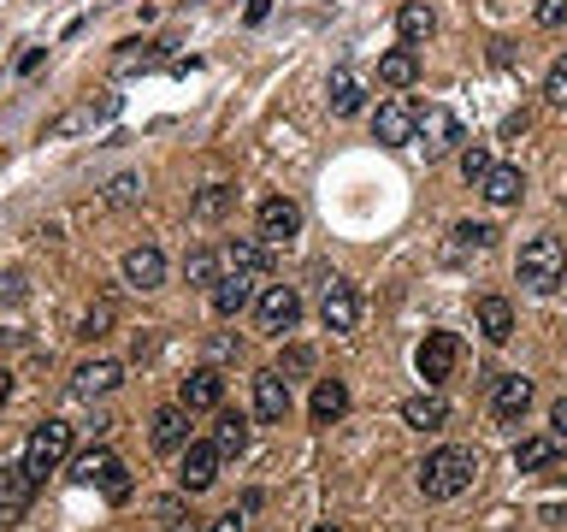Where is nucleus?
I'll return each instance as SVG.
<instances>
[{
    "instance_id": "29",
    "label": "nucleus",
    "mask_w": 567,
    "mask_h": 532,
    "mask_svg": "<svg viewBox=\"0 0 567 532\" xmlns=\"http://www.w3.org/2000/svg\"><path fill=\"white\" fill-rule=\"evenodd\" d=\"M213 443H219V456H243V450H248V415H237V408H219Z\"/></svg>"
},
{
    "instance_id": "7",
    "label": "nucleus",
    "mask_w": 567,
    "mask_h": 532,
    "mask_svg": "<svg viewBox=\"0 0 567 532\" xmlns=\"http://www.w3.org/2000/svg\"><path fill=\"white\" fill-rule=\"evenodd\" d=\"M420 131V106L414 101H379V113H372V136L384 142V149H408Z\"/></svg>"
},
{
    "instance_id": "4",
    "label": "nucleus",
    "mask_w": 567,
    "mask_h": 532,
    "mask_svg": "<svg viewBox=\"0 0 567 532\" xmlns=\"http://www.w3.org/2000/svg\"><path fill=\"white\" fill-rule=\"evenodd\" d=\"M420 149H425V160H437V154H450L455 142H467V131H461V119L450 113V106H420Z\"/></svg>"
},
{
    "instance_id": "31",
    "label": "nucleus",
    "mask_w": 567,
    "mask_h": 532,
    "mask_svg": "<svg viewBox=\"0 0 567 532\" xmlns=\"http://www.w3.org/2000/svg\"><path fill=\"white\" fill-rule=\"evenodd\" d=\"M230 202H237V190H230V184H207L202 195H195V219H225V213H230Z\"/></svg>"
},
{
    "instance_id": "30",
    "label": "nucleus",
    "mask_w": 567,
    "mask_h": 532,
    "mask_svg": "<svg viewBox=\"0 0 567 532\" xmlns=\"http://www.w3.org/2000/svg\"><path fill=\"white\" fill-rule=\"evenodd\" d=\"M184 284L213 290V284H219V255H213V248H189V255H184Z\"/></svg>"
},
{
    "instance_id": "25",
    "label": "nucleus",
    "mask_w": 567,
    "mask_h": 532,
    "mask_svg": "<svg viewBox=\"0 0 567 532\" xmlns=\"http://www.w3.org/2000/svg\"><path fill=\"white\" fill-rule=\"evenodd\" d=\"M326 101H331L337 119H354V113H361V101H367V89H361V78H354V71H331Z\"/></svg>"
},
{
    "instance_id": "2",
    "label": "nucleus",
    "mask_w": 567,
    "mask_h": 532,
    "mask_svg": "<svg viewBox=\"0 0 567 532\" xmlns=\"http://www.w3.org/2000/svg\"><path fill=\"white\" fill-rule=\"evenodd\" d=\"M514 273H520V284L532 296H549L561 284V273H567V248L556 243V237H526L520 243V260H514Z\"/></svg>"
},
{
    "instance_id": "45",
    "label": "nucleus",
    "mask_w": 567,
    "mask_h": 532,
    "mask_svg": "<svg viewBox=\"0 0 567 532\" xmlns=\"http://www.w3.org/2000/svg\"><path fill=\"white\" fill-rule=\"evenodd\" d=\"M313 532H343V526H337V521H319V526H313Z\"/></svg>"
},
{
    "instance_id": "10",
    "label": "nucleus",
    "mask_w": 567,
    "mask_h": 532,
    "mask_svg": "<svg viewBox=\"0 0 567 532\" xmlns=\"http://www.w3.org/2000/svg\"><path fill=\"white\" fill-rule=\"evenodd\" d=\"M319 319H326V331H354L361 326V290L349 278H331L319 296Z\"/></svg>"
},
{
    "instance_id": "28",
    "label": "nucleus",
    "mask_w": 567,
    "mask_h": 532,
    "mask_svg": "<svg viewBox=\"0 0 567 532\" xmlns=\"http://www.w3.org/2000/svg\"><path fill=\"white\" fill-rule=\"evenodd\" d=\"M478 331H485L491 344H508V337H514V308H508L503 296H485V301H478Z\"/></svg>"
},
{
    "instance_id": "9",
    "label": "nucleus",
    "mask_w": 567,
    "mask_h": 532,
    "mask_svg": "<svg viewBox=\"0 0 567 532\" xmlns=\"http://www.w3.org/2000/svg\"><path fill=\"white\" fill-rule=\"evenodd\" d=\"M35 503V479L24 461H12V468H0V526H18Z\"/></svg>"
},
{
    "instance_id": "32",
    "label": "nucleus",
    "mask_w": 567,
    "mask_h": 532,
    "mask_svg": "<svg viewBox=\"0 0 567 532\" xmlns=\"http://www.w3.org/2000/svg\"><path fill=\"white\" fill-rule=\"evenodd\" d=\"M544 101L556 106V113H567V53H556L544 71Z\"/></svg>"
},
{
    "instance_id": "34",
    "label": "nucleus",
    "mask_w": 567,
    "mask_h": 532,
    "mask_svg": "<svg viewBox=\"0 0 567 532\" xmlns=\"http://www.w3.org/2000/svg\"><path fill=\"white\" fill-rule=\"evenodd\" d=\"M485 172H491V149H485V142H467V149H461V177L478 190V177H485Z\"/></svg>"
},
{
    "instance_id": "8",
    "label": "nucleus",
    "mask_w": 567,
    "mask_h": 532,
    "mask_svg": "<svg viewBox=\"0 0 567 532\" xmlns=\"http://www.w3.org/2000/svg\"><path fill=\"white\" fill-rule=\"evenodd\" d=\"M455 361H461V337H455V331H425V344H420V355H414L420 379H425V385H443V379L455 372Z\"/></svg>"
},
{
    "instance_id": "19",
    "label": "nucleus",
    "mask_w": 567,
    "mask_h": 532,
    "mask_svg": "<svg viewBox=\"0 0 567 532\" xmlns=\"http://www.w3.org/2000/svg\"><path fill=\"white\" fill-rule=\"evenodd\" d=\"M478 195H485L491 207H514L526 195V172L520 166H491L485 177H478Z\"/></svg>"
},
{
    "instance_id": "23",
    "label": "nucleus",
    "mask_w": 567,
    "mask_h": 532,
    "mask_svg": "<svg viewBox=\"0 0 567 532\" xmlns=\"http://www.w3.org/2000/svg\"><path fill=\"white\" fill-rule=\"evenodd\" d=\"M402 420L414 426V432H437V426L450 420V402H443L437 390H425V397H408L402 402Z\"/></svg>"
},
{
    "instance_id": "27",
    "label": "nucleus",
    "mask_w": 567,
    "mask_h": 532,
    "mask_svg": "<svg viewBox=\"0 0 567 532\" xmlns=\"http://www.w3.org/2000/svg\"><path fill=\"white\" fill-rule=\"evenodd\" d=\"M556 456H561V438H556V432H549V438H520V443H514V468H520V473H538V468H549Z\"/></svg>"
},
{
    "instance_id": "5",
    "label": "nucleus",
    "mask_w": 567,
    "mask_h": 532,
    "mask_svg": "<svg viewBox=\"0 0 567 532\" xmlns=\"http://www.w3.org/2000/svg\"><path fill=\"white\" fill-rule=\"evenodd\" d=\"M78 479L83 485H101L113 503H124L131 497V473H124V461L113 456V450H89V456H78Z\"/></svg>"
},
{
    "instance_id": "21",
    "label": "nucleus",
    "mask_w": 567,
    "mask_h": 532,
    "mask_svg": "<svg viewBox=\"0 0 567 532\" xmlns=\"http://www.w3.org/2000/svg\"><path fill=\"white\" fill-rule=\"evenodd\" d=\"M308 415H313V426H331V420H343V415H349V385H343V379H319V385H313V402H308Z\"/></svg>"
},
{
    "instance_id": "22",
    "label": "nucleus",
    "mask_w": 567,
    "mask_h": 532,
    "mask_svg": "<svg viewBox=\"0 0 567 532\" xmlns=\"http://www.w3.org/2000/svg\"><path fill=\"white\" fill-rule=\"evenodd\" d=\"M184 443H189V408L184 402L159 408V415H154V450H177V456H184Z\"/></svg>"
},
{
    "instance_id": "43",
    "label": "nucleus",
    "mask_w": 567,
    "mask_h": 532,
    "mask_svg": "<svg viewBox=\"0 0 567 532\" xmlns=\"http://www.w3.org/2000/svg\"><path fill=\"white\" fill-rule=\"evenodd\" d=\"M538 521H567V509H561V503H544V509H538Z\"/></svg>"
},
{
    "instance_id": "40",
    "label": "nucleus",
    "mask_w": 567,
    "mask_h": 532,
    "mask_svg": "<svg viewBox=\"0 0 567 532\" xmlns=\"http://www.w3.org/2000/svg\"><path fill=\"white\" fill-rule=\"evenodd\" d=\"M159 521H166L172 532H184L189 521H184V503H177V497H166V503H159Z\"/></svg>"
},
{
    "instance_id": "3",
    "label": "nucleus",
    "mask_w": 567,
    "mask_h": 532,
    "mask_svg": "<svg viewBox=\"0 0 567 532\" xmlns=\"http://www.w3.org/2000/svg\"><path fill=\"white\" fill-rule=\"evenodd\" d=\"M71 456V426L65 420H42V426H30V438H24V468L30 479L42 485V479L60 468V461Z\"/></svg>"
},
{
    "instance_id": "17",
    "label": "nucleus",
    "mask_w": 567,
    "mask_h": 532,
    "mask_svg": "<svg viewBox=\"0 0 567 532\" xmlns=\"http://www.w3.org/2000/svg\"><path fill=\"white\" fill-rule=\"evenodd\" d=\"M526 408H532V379H520V372H503V379L491 385V415L514 426Z\"/></svg>"
},
{
    "instance_id": "41",
    "label": "nucleus",
    "mask_w": 567,
    "mask_h": 532,
    "mask_svg": "<svg viewBox=\"0 0 567 532\" xmlns=\"http://www.w3.org/2000/svg\"><path fill=\"white\" fill-rule=\"evenodd\" d=\"M207 532H243V514H237V509H230V514H219V521H213Z\"/></svg>"
},
{
    "instance_id": "16",
    "label": "nucleus",
    "mask_w": 567,
    "mask_h": 532,
    "mask_svg": "<svg viewBox=\"0 0 567 532\" xmlns=\"http://www.w3.org/2000/svg\"><path fill=\"white\" fill-rule=\"evenodd\" d=\"M255 278H260V273H237V266H230V278L213 284V314H219V319H237L248 301L260 296V290H255Z\"/></svg>"
},
{
    "instance_id": "36",
    "label": "nucleus",
    "mask_w": 567,
    "mask_h": 532,
    "mask_svg": "<svg viewBox=\"0 0 567 532\" xmlns=\"http://www.w3.org/2000/svg\"><path fill=\"white\" fill-rule=\"evenodd\" d=\"M106 326H113V301H95V308L83 314L78 337H89V344H95V337H106Z\"/></svg>"
},
{
    "instance_id": "42",
    "label": "nucleus",
    "mask_w": 567,
    "mask_h": 532,
    "mask_svg": "<svg viewBox=\"0 0 567 532\" xmlns=\"http://www.w3.org/2000/svg\"><path fill=\"white\" fill-rule=\"evenodd\" d=\"M549 426H556V438H567V397H561L556 408H549Z\"/></svg>"
},
{
    "instance_id": "6",
    "label": "nucleus",
    "mask_w": 567,
    "mask_h": 532,
    "mask_svg": "<svg viewBox=\"0 0 567 532\" xmlns=\"http://www.w3.org/2000/svg\"><path fill=\"white\" fill-rule=\"evenodd\" d=\"M255 314H260V331H296V319H301V296L290 290V284H266V290L255 296Z\"/></svg>"
},
{
    "instance_id": "15",
    "label": "nucleus",
    "mask_w": 567,
    "mask_h": 532,
    "mask_svg": "<svg viewBox=\"0 0 567 532\" xmlns=\"http://www.w3.org/2000/svg\"><path fill=\"white\" fill-rule=\"evenodd\" d=\"M124 284H131V290H159V284H166V255H159L154 243H136L131 255H124Z\"/></svg>"
},
{
    "instance_id": "39",
    "label": "nucleus",
    "mask_w": 567,
    "mask_h": 532,
    "mask_svg": "<svg viewBox=\"0 0 567 532\" xmlns=\"http://www.w3.org/2000/svg\"><path fill=\"white\" fill-rule=\"evenodd\" d=\"M308 367H313V355L301 349V344H290V349H284V367H278V372H290V379H296V372H308Z\"/></svg>"
},
{
    "instance_id": "35",
    "label": "nucleus",
    "mask_w": 567,
    "mask_h": 532,
    "mask_svg": "<svg viewBox=\"0 0 567 532\" xmlns=\"http://www.w3.org/2000/svg\"><path fill=\"white\" fill-rule=\"evenodd\" d=\"M491 243H496V225H473V219L455 225V248H491Z\"/></svg>"
},
{
    "instance_id": "11",
    "label": "nucleus",
    "mask_w": 567,
    "mask_h": 532,
    "mask_svg": "<svg viewBox=\"0 0 567 532\" xmlns=\"http://www.w3.org/2000/svg\"><path fill=\"white\" fill-rule=\"evenodd\" d=\"M219 443H184V461H177V485H184L189 497H202L213 479H219Z\"/></svg>"
},
{
    "instance_id": "26",
    "label": "nucleus",
    "mask_w": 567,
    "mask_h": 532,
    "mask_svg": "<svg viewBox=\"0 0 567 532\" xmlns=\"http://www.w3.org/2000/svg\"><path fill=\"white\" fill-rule=\"evenodd\" d=\"M379 83H390V89L420 83V53L414 48H390L384 60H379Z\"/></svg>"
},
{
    "instance_id": "1",
    "label": "nucleus",
    "mask_w": 567,
    "mask_h": 532,
    "mask_svg": "<svg viewBox=\"0 0 567 532\" xmlns=\"http://www.w3.org/2000/svg\"><path fill=\"white\" fill-rule=\"evenodd\" d=\"M478 479V456L467 450V443H443V450H432L420 461V491L432 497V503H450V497H461Z\"/></svg>"
},
{
    "instance_id": "12",
    "label": "nucleus",
    "mask_w": 567,
    "mask_h": 532,
    "mask_svg": "<svg viewBox=\"0 0 567 532\" xmlns=\"http://www.w3.org/2000/svg\"><path fill=\"white\" fill-rule=\"evenodd\" d=\"M255 225H260L266 243H290L296 231H301V207L290 202V195H266L260 213H255Z\"/></svg>"
},
{
    "instance_id": "37",
    "label": "nucleus",
    "mask_w": 567,
    "mask_h": 532,
    "mask_svg": "<svg viewBox=\"0 0 567 532\" xmlns=\"http://www.w3.org/2000/svg\"><path fill=\"white\" fill-rule=\"evenodd\" d=\"M136 190H142V184H136L131 172H124V177H113V184H106V202H113V207H131V202H136Z\"/></svg>"
},
{
    "instance_id": "38",
    "label": "nucleus",
    "mask_w": 567,
    "mask_h": 532,
    "mask_svg": "<svg viewBox=\"0 0 567 532\" xmlns=\"http://www.w3.org/2000/svg\"><path fill=\"white\" fill-rule=\"evenodd\" d=\"M538 24L544 30H561L567 24V0H538Z\"/></svg>"
},
{
    "instance_id": "14",
    "label": "nucleus",
    "mask_w": 567,
    "mask_h": 532,
    "mask_svg": "<svg viewBox=\"0 0 567 532\" xmlns=\"http://www.w3.org/2000/svg\"><path fill=\"white\" fill-rule=\"evenodd\" d=\"M118 385H124V367L106 361V355H95V361H83L78 372H71V390H78L83 402H95V397H106V390H118Z\"/></svg>"
},
{
    "instance_id": "44",
    "label": "nucleus",
    "mask_w": 567,
    "mask_h": 532,
    "mask_svg": "<svg viewBox=\"0 0 567 532\" xmlns=\"http://www.w3.org/2000/svg\"><path fill=\"white\" fill-rule=\"evenodd\" d=\"M7 397H12V372L0 367V402H7Z\"/></svg>"
},
{
    "instance_id": "33",
    "label": "nucleus",
    "mask_w": 567,
    "mask_h": 532,
    "mask_svg": "<svg viewBox=\"0 0 567 532\" xmlns=\"http://www.w3.org/2000/svg\"><path fill=\"white\" fill-rule=\"evenodd\" d=\"M159 53H166V42H124L118 71H148V65H159Z\"/></svg>"
},
{
    "instance_id": "20",
    "label": "nucleus",
    "mask_w": 567,
    "mask_h": 532,
    "mask_svg": "<svg viewBox=\"0 0 567 532\" xmlns=\"http://www.w3.org/2000/svg\"><path fill=\"white\" fill-rule=\"evenodd\" d=\"M432 30H437V12L425 7V0H402V7H396V35H402V48H420Z\"/></svg>"
},
{
    "instance_id": "18",
    "label": "nucleus",
    "mask_w": 567,
    "mask_h": 532,
    "mask_svg": "<svg viewBox=\"0 0 567 532\" xmlns=\"http://www.w3.org/2000/svg\"><path fill=\"white\" fill-rule=\"evenodd\" d=\"M177 402L189 408V415H202V408H219L225 402V379L213 367H195L184 385H177Z\"/></svg>"
},
{
    "instance_id": "13",
    "label": "nucleus",
    "mask_w": 567,
    "mask_h": 532,
    "mask_svg": "<svg viewBox=\"0 0 567 532\" xmlns=\"http://www.w3.org/2000/svg\"><path fill=\"white\" fill-rule=\"evenodd\" d=\"M255 415H260L266 426H278L284 415H290V379H284L278 367L255 372Z\"/></svg>"
},
{
    "instance_id": "24",
    "label": "nucleus",
    "mask_w": 567,
    "mask_h": 532,
    "mask_svg": "<svg viewBox=\"0 0 567 532\" xmlns=\"http://www.w3.org/2000/svg\"><path fill=\"white\" fill-rule=\"evenodd\" d=\"M225 260L237 266V273H266V266H272V243H266V237H230Z\"/></svg>"
}]
</instances>
